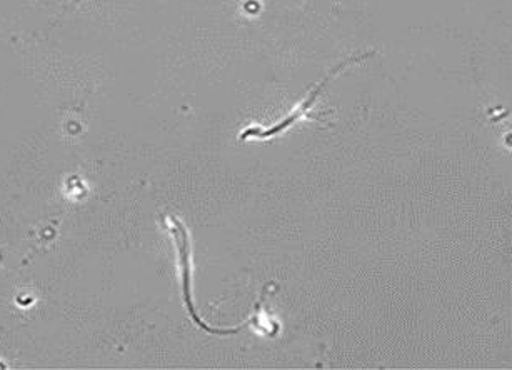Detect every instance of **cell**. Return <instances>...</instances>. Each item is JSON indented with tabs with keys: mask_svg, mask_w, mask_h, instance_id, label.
Returning a JSON list of instances; mask_svg holds the SVG:
<instances>
[{
	"mask_svg": "<svg viewBox=\"0 0 512 370\" xmlns=\"http://www.w3.org/2000/svg\"><path fill=\"white\" fill-rule=\"evenodd\" d=\"M172 234L176 237L177 247H179V254H181L182 264V279H184V300H186L187 310L191 314L192 319L199 327L211 332V334H236L239 330L244 329L246 325L251 324L252 320L249 319L244 324L237 325L234 329H216V327H209L206 322H202L197 315L194 304H192L191 297V242H189V234H187L186 227L177 219H172Z\"/></svg>",
	"mask_w": 512,
	"mask_h": 370,
	"instance_id": "cell-1",
	"label": "cell"
},
{
	"mask_svg": "<svg viewBox=\"0 0 512 370\" xmlns=\"http://www.w3.org/2000/svg\"><path fill=\"white\" fill-rule=\"evenodd\" d=\"M372 52H367V54L364 55H357V57H349V59L344 60L342 64L337 65L336 69L332 70L331 74L327 75V77H324L322 79V82H319L317 84L316 89L312 90L311 95H309V99L304 102V104L299 107V109L294 110L289 117H286V119L282 120V122H279V124L274 125V127H271V129L261 130V129H247L244 134L241 135L242 140L249 139V137H256V139H267V137H274V135L281 134V132H284V130L289 127V125L294 122V120L299 119L301 115H306L307 109L309 107H312V104L316 102L317 97H319V94H321V90L324 89V85L329 82V79H332L334 75L339 72V70L344 69L346 65L354 64V62H362V60L367 59V57H371Z\"/></svg>",
	"mask_w": 512,
	"mask_h": 370,
	"instance_id": "cell-2",
	"label": "cell"
}]
</instances>
